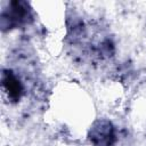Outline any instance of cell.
Segmentation results:
<instances>
[{
    "label": "cell",
    "mask_w": 146,
    "mask_h": 146,
    "mask_svg": "<svg viewBox=\"0 0 146 146\" xmlns=\"http://www.w3.org/2000/svg\"><path fill=\"white\" fill-rule=\"evenodd\" d=\"M2 87L3 90L9 95L10 98H18L21 94L19 81L10 72H3L2 74Z\"/></svg>",
    "instance_id": "1"
}]
</instances>
